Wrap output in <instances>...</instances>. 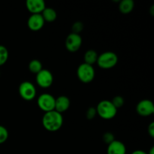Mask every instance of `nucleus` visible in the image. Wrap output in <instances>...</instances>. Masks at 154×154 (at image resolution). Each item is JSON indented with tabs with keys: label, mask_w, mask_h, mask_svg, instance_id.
Masks as SVG:
<instances>
[{
	"label": "nucleus",
	"mask_w": 154,
	"mask_h": 154,
	"mask_svg": "<svg viewBox=\"0 0 154 154\" xmlns=\"http://www.w3.org/2000/svg\"><path fill=\"white\" fill-rule=\"evenodd\" d=\"M19 94L23 99L31 101L36 96V89L34 84L30 81H23L19 86Z\"/></svg>",
	"instance_id": "6"
},
{
	"label": "nucleus",
	"mask_w": 154,
	"mask_h": 154,
	"mask_svg": "<svg viewBox=\"0 0 154 154\" xmlns=\"http://www.w3.org/2000/svg\"><path fill=\"white\" fill-rule=\"evenodd\" d=\"M36 83L42 88H48L54 82V76L51 71L48 69H42L36 74Z\"/></svg>",
	"instance_id": "7"
},
{
	"label": "nucleus",
	"mask_w": 154,
	"mask_h": 154,
	"mask_svg": "<svg viewBox=\"0 0 154 154\" xmlns=\"http://www.w3.org/2000/svg\"><path fill=\"white\" fill-rule=\"evenodd\" d=\"M26 6L32 14H42L46 8L44 0H27L26 2Z\"/></svg>",
	"instance_id": "11"
},
{
	"label": "nucleus",
	"mask_w": 154,
	"mask_h": 154,
	"mask_svg": "<svg viewBox=\"0 0 154 154\" xmlns=\"http://www.w3.org/2000/svg\"><path fill=\"white\" fill-rule=\"evenodd\" d=\"M118 63V57L117 54L112 51H106L98 57L96 63L103 69H110L114 68Z\"/></svg>",
	"instance_id": "3"
},
{
	"label": "nucleus",
	"mask_w": 154,
	"mask_h": 154,
	"mask_svg": "<svg viewBox=\"0 0 154 154\" xmlns=\"http://www.w3.org/2000/svg\"><path fill=\"white\" fill-rule=\"evenodd\" d=\"M97 114V112H96V108H94V107H90L87 110V112H86V117L88 120H93V118H95V117Z\"/></svg>",
	"instance_id": "22"
},
{
	"label": "nucleus",
	"mask_w": 154,
	"mask_h": 154,
	"mask_svg": "<svg viewBox=\"0 0 154 154\" xmlns=\"http://www.w3.org/2000/svg\"><path fill=\"white\" fill-rule=\"evenodd\" d=\"M8 51L4 45H0V66L4 65L8 59Z\"/></svg>",
	"instance_id": "18"
},
{
	"label": "nucleus",
	"mask_w": 154,
	"mask_h": 154,
	"mask_svg": "<svg viewBox=\"0 0 154 154\" xmlns=\"http://www.w3.org/2000/svg\"><path fill=\"white\" fill-rule=\"evenodd\" d=\"M131 154H147V153H146V152L144 151V150H135V151L132 152Z\"/></svg>",
	"instance_id": "25"
},
{
	"label": "nucleus",
	"mask_w": 154,
	"mask_h": 154,
	"mask_svg": "<svg viewBox=\"0 0 154 154\" xmlns=\"http://www.w3.org/2000/svg\"><path fill=\"white\" fill-rule=\"evenodd\" d=\"M66 48L70 52H76L82 45V38L79 34L70 33L66 39Z\"/></svg>",
	"instance_id": "8"
},
{
	"label": "nucleus",
	"mask_w": 154,
	"mask_h": 154,
	"mask_svg": "<svg viewBox=\"0 0 154 154\" xmlns=\"http://www.w3.org/2000/svg\"><path fill=\"white\" fill-rule=\"evenodd\" d=\"M96 112L104 120L113 119L117 113V109L109 100H102L96 106Z\"/></svg>",
	"instance_id": "2"
},
{
	"label": "nucleus",
	"mask_w": 154,
	"mask_h": 154,
	"mask_svg": "<svg viewBox=\"0 0 154 154\" xmlns=\"http://www.w3.org/2000/svg\"><path fill=\"white\" fill-rule=\"evenodd\" d=\"M84 29V24L83 23L80 22V21H77V22L74 23V24L72 26V32L76 33V34H79Z\"/></svg>",
	"instance_id": "21"
},
{
	"label": "nucleus",
	"mask_w": 154,
	"mask_h": 154,
	"mask_svg": "<svg viewBox=\"0 0 154 154\" xmlns=\"http://www.w3.org/2000/svg\"><path fill=\"white\" fill-rule=\"evenodd\" d=\"M45 20L41 14H31L27 20V25L32 31L37 32L42 29L45 25Z\"/></svg>",
	"instance_id": "10"
},
{
	"label": "nucleus",
	"mask_w": 154,
	"mask_h": 154,
	"mask_svg": "<svg viewBox=\"0 0 154 154\" xmlns=\"http://www.w3.org/2000/svg\"><path fill=\"white\" fill-rule=\"evenodd\" d=\"M55 100L56 99L53 95L50 93H42L38 98V106L45 113L54 111L55 109Z\"/></svg>",
	"instance_id": "5"
},
{
	"label": "nucleus",
	"mask_w": 154,
	"mask_h": 154,
	"mask_svg": "<svg viewBox=\"0 0 154 154\" xmlns=\"http://www.w3.org/2000/svg\"><path fill=\"white\" fill-rule=\"evenodd\" d=\"M98 57H99V55H98L97 52L96 51H94V50H88L84 54V63L93 66V64L96 63V62H97Z\"/></svg>",
	"instance_id": "16"
},
{
	"label": "nucleus",
	"mask_w": 154,
	"mask_h": 154,
	"mask_svg": "<svg viewBox=\"0 0 154 154\" xmlns=\"http://www.w3.org/2000/svg\"><path fill=\"white\" fill-rule=\"evenodd\" d=\"M147 132H148L149 135H150L151 138H154V123L152 122L149 124L148 128H147Z\"/></svg>",
	"instance_id": "24"
},
{
	"label": "nucleus",
	"mask_w": 154,
	"mask_h": 154,
	"mask_svg": "<svg viewBox=\"0 0 154 154\" xmlns=\"http://www.w3.org/2000/svg\"><path fill=\"white\" fill-rule=\"evenodd\" d=\"M153 8H154V6L152 5V6H151V9H150V13H151L152 15H153V12H154Z\"/></svg>",
	"instance_id": "27"
},
{
	"label": "nucleus",
	"mask_w": 154,
	"mask_h": 154,
	"mask_svg": "<svg viewBox=\"0 0 154 154\" xmlns=\"http://www.w3.org/2000/svg\"><path fill=\"white\" fill-rule=\"evenodd\" d=\"M136 111L141 117H149L154 113L153 102L150 99L141 100L136 105Z\"/></svg>",
	"instance_id": "9"
},
{
	"label": "nucleus",
	"mask_w": 154,
	"mask_h": 154,
	"mask_svg": "<svg viewBox=\"0 0 154 154\" xmlns=\"http://www.w3.org/2000/svg\"><path fill=\"white\" fill-rule=\"evenodd\" d=\"M95 69L93 66L84 63H81L77 69V75L81 82L88 84L93 81L95 78Z\"/></svg>",
	"instance_id": "4"
},
{
	"label": "nucleus",
	"mask_w": 154,
	"mask_h": 154,
	"mask_svg": "<svg viewBox=\"0 0 154 154\" xmlns=\"http://www.w3.org/2000/svg\"><path fill=\"white\" fill-rule=\"evenodd\" d=\"M114 135L111 132H105L103 135V141L106 144H109L112 141H114Z\"/></svg>",
	"instance_id": "23"
},
{
	"label": "nucleus",
	"mask_w": 154,
	"mask_h": 154,
	"mask_svg": "<svg viewBox=\"0 0 154 154\" xmlns=\"http://www.w3.org/2000/svg\"><path fill=\"white\" fill-rule=\"evenodd\" d=\"M8 138V131L5 126L0 125V144L7 141Z\"/></svg>",
	"instance_id": "20"
},
{
	"label": "nucleus",
	"mask_w": 154,
	"mask_h": 154,
	"mask_svg": "<svg viewBox=\"0 0 154 154\" xmlns=\"http://www.w3.org/2000/svg\"><path fill=\"white\" fill-rule=\"evenodd\" d=\"M63 114L55 110L46 112L42 117V125L44 128L49 132L58 131L63 126Z\"/></svg>",
	"instance_id": "1"
},
{
	"label": "nucleus",
	"mask_w": 154,
	"mask_h": 154,
	"mask_svg": "<svg viewBox=\"0 0 154 154\" xmlns=\"http://www.w3.org/2000/svg\"><path fill=\"white\" fill-rule=\"evenodd\" d=\"M107 154H126V147L122 141L114 140L108 144Z\"/></svg>",
	"instance_id": "12"
},
{
	"label": "nucleus",
	"mask_w": 154,
	"mask_h": 154,
	"mask_svg": "<svg viewBox=\"0 0 154 154\" xmlns=\"http://www.w3.org/2000/svg\"><path fill=\"white\" fill-rule=\"evenodd\" d=\"M41 14L43 17L45 21L50 23L54 22L57 17V11L54 8H52L46 7Z\"/></svg>",
	"instance_id": "15"
},
{
	"label": "nucleus",
	"mask_w": 154,
	"mask_h": 154,
	"mask_svg": "<svg viewBox=\"0 0 154 154\" xmlns=\"http://www.w3.org/2000/svg\"><path fill=\"white\" fill-rule=\"evenodd\" d=\"M29 70L33 74H38L42 69V63L38 60H32L29 63Z\"/></svg>",
	"instance_id": "17"
},
{
	"label": "nucleus",
	"mask_w": 154,
	"mask_h": 154,
	"mask_svg": "<svg viewBox=\"0 0 154 154\" xmlns=\"http://www.w3.org/2000/svg\"><path fill=\"white\" fill-rule=\"evenodd\" d=\"M71 105L70 99L66 96H60L57 98L55 100V111L57 112L62 113L65 112L69 108Z\"/></svg>",
	"instance_id": "13"
},
{
	"label": "nucleus",
	"mask_w": 154,
	"mask_h": 154,
	"mask_svg": "<svg viewBox=\"0 0 154 154\" xmlns=\"http://www.w3.org/2000/svg\"><path fill=\"white\" fill-rule=\"evenodd\" d=\"M134 2L132 0H122L119 4V10L123 14L131 13L134 8Z\"/></svg>",
	"instance_id": "14"
},
{
	"label": "nucleus",
	"mask_w": 154,
	"mask_h": 154,
	"mask_svg": "<svg viewBox=\"0 0 154 154\" xmlns=\"http://www.w3.org/2000/svg\"><path fill=\"white\" fill-rule=\"evenodd\" d=\"M147 154H154V147H152L150 149V150H149Z\"/></svg>",
	"instance_id": "26"
},
{
	"label": "nucleus",
	"mask_w": 154,
	"mask_h": 154,
	"mask_svg": "<svg viewBox=\"0 0 154 154\" xmlns=\"http://www.w3.org/2000/svg\"><path fill=\"white\" fill-rule=\"evenodd\" d=\"M112 102V104L114 105V106L117 109L121 108L123 105H124L125 100L122 96H116L113 98L112 100L111 101Z\"/></svg>",
	"instance_id": "19"
}]
</instances>
